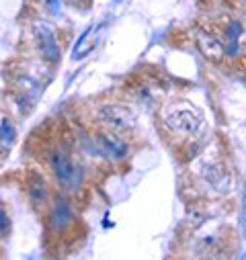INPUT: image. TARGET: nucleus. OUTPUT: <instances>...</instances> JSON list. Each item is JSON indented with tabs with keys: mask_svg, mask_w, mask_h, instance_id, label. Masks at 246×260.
Wrapping results in <instances>:
<instances>
[{
	"mask_svg": "<svg viewBox=\"0 0 246 260\" xmlns=\"http://www.w3.org/2000/svg\"><path fill=\"white\" fill-rule=\"evenodd\" d=\"M45 9L53 15V17H59L62 15V0H43Z\"/></svg>",
	"mask_w": 246,
	"mask_h": 260,
	"instance_id": "nucleus-13",
	"label": "nucleus"
},
{
	"mask_svg": "<svg viewBox=\"0 0 246 260\" xmlns=\"http://www.w3.org/2000/svg\"><path fill=\"white\" fill-rule=\"evenodd\" d=\"M72 221V207L68 201H57L49 213V230L53 232H59V230H64L68 223Z\"/></svg>",
	"mask_w": 246,
	"mask_h": 260,
	"instance_id": "nucleus-9",
	"label": "nucleus"
},
{
	"mask_svg": "<svg viewBox=\"0 0 246 260\" xmlns=\"http://www.w3.org/2000/svg\"><path fill=\"white\" fill-rule=\"evenodd\" d=\"M35 31H37L35 35H37V45H39L41 57L47 63H57L59 61V47H57V41H55L51 29L45 25H37Z\"/></svg>",
	"mask_w": 246,
	"mask_h": 260,
	"instance_id": "nucleus-6",
	"label": "nucleus"
},
{
	"mask_svg": "<svg viewBox=\"0 0 246 260\" xmlns=\"http://www.w3.org/2000/svg\"><path fill=\"white\" fill-rule=\"evenodd\" d=\"M27 192H29V199L35 207H43L47 201H49V188H47V182L45 178L39 174V172H29L27 176Z\"/></svg>",
	"mask_w": 246,
	"mask_h": 260,
	"instance_id": "nucleus-7",
	"label": "nucleus"
},
{
	"mask_svg": "<svg viewBox=\"0 0 246 260\" xmlns=\"http://www.w3.org/2000/svg\"><path fill=\"white\" fill-rule=\"evenodd\" d=\"M95 144L97 150L111 160H126L130 156V146L123 140L119 134H113L109 129H101V132L95 136Z\"/></svg>",
	"mask_w": 246,
	"mask_h": 260,
	"instance_id": "nucleus-4",
	"label": "nucleus"
},
{
	"mask_svg": "<svg viewBox=\"0 0 246 260\" xmlns=\"http://www.w3.org/2000/svg\"><path fill=\"white\" fill-rule=\"evenodd\" d=\"M240 35H242V25L238 23V21H230V25L226 27V35H224V39H226V43H224V55H236L238 53V39H240Z\"/></svg>",
	"mask_w": 246,
	"mask_h": 260,
	"instance_id": "nucleus-10",
	"label": "nucleus"
},
{
	"mask_svg": "<svg viewBox=\"0 0 246 260\" xmlns=\"http://www.w3.org/2000/svg\"><path fill=\"white\" fill-rule=\"evenodd\" d=\"M9 234H11V215L5 209H0V240L7 238Z\"/></svg>",
	"mask_w": 246,
	"mask_h": 260,
	"instance_id": "nucleus-12",
	"label": "nucleus"
},
{
	"mask_svg": "<svg viewBox=\"0 0 246 260\" xmlns=\"http://www.w3.org/2000/svg\"><path fill=\"white\" fill-rule=\"evenodd\" d=\"M203 125L201 113L187 103H174L164 113V127L174 138H195L201 134Z\"/></svg>",
	"mask_w": 246,
	"mask_h": 260,
	"instance_id": "nucleus-1",
	"label": "nucleus"
},
{
	"mask_svg": "<svg viewBox=\"0 0 246 260\" xmlns=\"http://www.w3.org/2000/svg\"><path fill=\"white\" fill-rule=\"evenodd\" d=\"M47 164H49V170L55 178V182L62 186V188H68L72 190L78 182V166L72 162V158L64 152V150H53L47 158Z\"/></svg>",
	"mask_w": 246,
	"mask_h": 260,
	"instance_id": "nucleus-2",
	"label": "nucleus"
},
{
	"mask_svg": "<svg viewBox=\"0 0 246 260\" xmlns=\"http://www.w3.org/2000/svg\"><path fill=\"white\" fill-rule=\"evenodd\" d=\"M197 45H199L201 53L211 61H220L224 57V43L218 37L209 35V33H199L197 35Z\"/></svg>",
	"mask_w": 246,
	"mask_h": 260,
	"instance_id": "nucleus-8",
	"label": "nucleus"
},
{
	"mask_svg": "<svg viewBox=\"0 0 246 260\" xmlns=\"http://www.w3.org/2000/svg\"><path fill=\"white\" fill-rule=\"evenodd\" d=\"M99 119L105 123V129L113 134H119L123 136L126 132H130L132 125H134V115L130 109L121 107V105H107L101 109L99 113Z\"/></svg>",
	"mask_w": 246,
	"mask_h": 260,
	"instance_id": "nucleus-3",
	"label": "nucleus"
},
{
	"mask_svg": "<svg viewBox=\"0 0 246 260\" xmlns=\"http://www.w3.org/2000/svg\"><path fill=\"white\" fill-rule=\"evenodd\" d=\"M199 174L203 178V182H207V186H211L216 192H226L230 186V176L224 168L222 162H209L205 160L199 168Z\"/></svg>",
	"mask_w": 246,
	"mask_h": 260,
	"instance_id": "nucleus-5",
	"label": "nucleus"
},
{
	"mask_svg": "<svg viewBox=\"0 0 246 260\" xmlns=\"http://www.w3.org/2000/svg\"><path fill=\"white\" fill-rule=\"evenodd\" d=\"M13 140H15V125L7 115H3L0 117V142H3V146H11Z\"/></svg>",
	"mask_w": 246,
	"mask_h": 260,
	"instance_id": "nucleus-11",
	"label": "nucleus"
}]
</instances>
